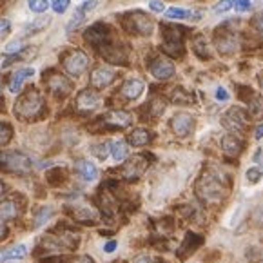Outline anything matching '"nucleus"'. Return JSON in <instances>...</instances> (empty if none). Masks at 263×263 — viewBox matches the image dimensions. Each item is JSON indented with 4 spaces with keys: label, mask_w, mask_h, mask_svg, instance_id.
<instances>
[{
    "label": "nucleus",
    "mask_w": 263,
    "mask_h": 263,
    "mask_svg": "<svg viewBox=\"0 0 263 263\" xmlns=\"http://www.w3.org/2000/svg\"><path fill=\"white\" fill-rule=\"evenodd\" d=\"M97 4H98L97 0H85V2H82V4H80V9H82V11H85V13H89L91 9L97 8Z\"/></svg>",
    "instance_id": "3c124183"
},
{
    "label": "nucleus",
    "mask_w": 263,
    "mask_h": 263,
    "mask_svg": "<svg viewBox=\"0 0 263 263\" xmlns=\"http://www.w3.org/2000/svg\"><path fill=\"white\" fill-rule=\"evenodd\" d=\"M0 169L13 174H29L31 173V160L24 153L4 151L0 153Z\"/></svg>",
    "instance_id": "20e7f679"
},
{
    "label": "nucleus",
    "mask_w": 263,
    "mask_h": 263,
    "mask_svg": "<svg viewBox=\"0 0 263 263\" xmlns=\"http://www.w3.org/2000/svg\"><path fill=\"white\" fill-rule=\"evenodd\" d=\"M193 51H194V54H198V57L203 58V60L211 58L209 40H205V36H203V35H196V36H194V40H193Z\"/></svg>",
    "instance_id": "bb28decb"
},
{
    "label": "nucleus",
    "mask_w": 263,
    "mask_h": 263,
    "mask_svg": "<svg viewBox=\"0 0 263 263\" xmlns=\"http://www.w3.org/2000/svg\"><path fill=\"white\" fill-rule=\"evenodd\" d=\"M47 180L51 183H54V185H58V183H62L66 180V173H64V169H53L47 174Z\"/></svg>",
    "instance_id": "58836bf2"
},
{
    "label": "nucleus",
    "mask_w": 263,
    "mask_h": 263,
    "mask_svg": "<svg viewBox=\"0 0 263 263\" xmlns=\"http://www.w3.org/2000/svg\"><path fill=\"white\" fill-rule=\"evenodd\" d=\"M213 42L220 54H234L238 49V35L232 27H229V22L220 24V27L214 31Z\"/></svg>",
    "instance_id": "39448f33"
},
{
    "label": "nucleus",
    "mask_w": 263,
    "mask_h": 263,
    "mask_svg": "<svg viewBox=\"0 0 263 263\" xmlns=\"http://www.w3.org/2000/svg\"><path fill=\"white\" fill-rule=\"evenodd\" d=\"M147 165H149V162H147V158H145V155H136V156H133V158H129L127 162H125V165L122 167V176H124L125 180H129V182H135V180H138L140 176L145 173Z\"/></svg>",
    "instance_id": "0eeeda50"
},
{
    "label": "nucleus",
    "mask_w": 263,
    "mask_h": 263,
    "mask_svg": "<svg viewBox=\"0 0 263 263\" xmlns=\"http://www.w3.org/2000/svg\"><path fill=\"white\" fill-rule=\"evenodd\" d=\"M252 8V2L251 0H234V9L238 13H245Z\"/></svg>",
    "instance_id": "37998d69"
},
{
    "label": "nucleus",
    "mask_w": 263,
    "mask_h": 263,
    "mask_svg": "<svg viewBox=\"0 0 263 263\" xmlns=\"http://www.w3.org/2000/svg\"><path fill=\"white\" fill-rule=\"evenodd\" d=\"M127 140L131 145H135V147H143V145H147V143L153 140V135L147 131V129L136 127L135 131H131V135H129Z\"/></svg>",
    "instance_id": "4be33fe9"
},
{
    "label": "nucleus",
    "mask_w": 263,
    "mask_h": 263,
    "mask_svg": "<svg viewBox=\"0 0 263 263\" xmlns=\"http://www.w3.org/2000/svg\"><path fill=\"white\" fill-rule=\"evenodd\" d=\"M102 53V57L111 64H116V66H124L127 64V54L122 47L118 46H111V44H104V46L98 47Z\"/></svg>",
    "instance_id": "f3484780"
},
{
    "label": "nucleus",
    "mask_w": 263,
    "mask_h": 263,
    "mask_svg": "<svg viewBox=\"0 0 263 263\" xmlns=\"http://www.w3.org/2000/svg\"><path fill=\"white\" fill-rule=\"evenodd\" d=\"M97 203H98V209H100L105 216H111L116 209L115 196H112L111 191H107V187H102L100 193L97 194Z\"/></svg>",
    "instance_id": "aec40b11"
},
{
    "label": "nucleus",
    "mask_w": 263,
    "mask_h": 263,
    "mask_svg": "<svg viewBox=\"0 0 263 263\" xmlns=\"http://www.w3.org/2000/svg\"><path fill=\"white\" fill-rule=\"evenodd\" d=\"M13 138V127L6 122H0V145H6Z\"/></svg>",
    "instance_id": "c9c22d12"
},
{
    "label": "nucleus",
    "mask_w": 263,
    "mask_h": 263,
    "mask_svg": "<svg viewBox=\"0 0 263 263\" xmlns=\"http://www.w3.org/2000/svg\"><path fill=\"white\" fill-rule=\"evenodd\" d=\"M93 153H95V156H97V158L105 160V158H107V155H109V143H100V145H95Z\"/></svg>",
    "instance_id": "79ce46f5"
},
{
    "label": "nucleus",
    "mask_w": 263,
    "mask_h": 263,
    "mask_svg": "<svg viewBox=\"0 0 263 263\" xmlns=\"http://www.w3.org/2000/svg\"><path fill=\"white\" fill-rule=\"evenodd\" d=\"M47 85H49L51 93L57 95V97H67L71 93V89H73L71 82L64 74H58V73H53L47 78Z\"/></svg>",
    "instance_id": "dca6fc26"
},
{
    "label": "nucleus",
    "mask_w": 263,
    "mask_h": 263,
    "mask_svg": "<svg viewBox=\"0 0 263 263\" xmlns=\"http://www.w3.org/2000/svg\"><path fill=\"white\" fill-rule=\"evenodd\" d=\"M64 263H95V261L91 256H74V258L67 259V261H64Z\"/></svg>",
    "instance_id": "8fccbe9b"
},
{
    "label": "nucleus",
    "mask_w": 263,
    "mask_h": 263,
    "mask_svg": "<svg viewBox=\"0 0 263 263\" xmlns=\"http://www.w3.org/2000/svg\"><path fill=\"white\" fill-rule=\"evenodd\" d=\"M46 24H49V16H42V18H39V20H35V22H31L29 26H26L24 27V33H35V31H39V29H42V27H46Z\"/></svg>",
    "instance_id": "e433bc0d"
},
{
    "label": "nucleus",
    "mask_w": 263,
    "mask_h": 263,
    "mask_svg": "<svg viewBox=\"0 0 263 263\" xmlns=\"http://www.w3.org/2000/svg\"><path fill=\"white\" fill-rule=\"evenodd\" d=\"M143 89H145L143 80H140V78H129V80L124 82L120 93H122V97L127 98V100H136V98L142 97Z\"/></svg>",
    "instance_id": "6ab92c4d"
},
{
    "label": "nucleus",
    "mask_w": 263,
    "mask_h": 263,
    "mask_svg": "<svg viewBox=\"0 0 263 263\" xmlns=\"http://www.w3.org/2000/svg\"><path fill=\"white\" fill-rule=\"evenodd\" d=\"M173 102L174 104H193V97H191L185 89L178 87V89L173 93Z\"/></svg>",
    "instance_id": "473e14b6"
},
{
    "label": "nucleus",
    "mask_w": 263,
    "mask_h": 263,
    "mask_svg": "<svg viewBox=\"0 0 263 263\" xmlns=\"http://www.w3.org/2000/svg\"><path fill=\"white\" fill-rule=\"evenodd\" d=\"M115 249H116V241H115V240L107 241V243L104 245V251H105V252H112Z\"/></svg>",
    "instance_id": "5fc2aeb1"
},
{
    "label": "nucleus",
    "mask_w": 263,
    "mask_h": 263,
    "mask_svg": "<svg viewBox=\"0 0 263 263\" xmlns=\"http://www.w3.org/2000/svg\"><path fill=\"white\" fill-rule=\"evenodd\" d=\"M26 254H27L26 245H13V247H9L8 251L0 252V261H2V263L15 261V259L26 258Z\"/></svg>",
    "instance_id": "393cba45"
},
{
    "label": "nucleus",
    "mask_w": 263,
    "mask_h": 263,
    "mask_svg": "<svg viewBox=\"0 0 263 263\" xmlns=\"http://www.w3.org/2000/svg\"><path fill=\"white\" fill-rule=\"evenodd\" d=\"M44 107H46V102H44L42 95L39 91L31 89L29 93L18 98V102L15 105V115L18 116L20 120H35L44 111Z\"/></svg>",
    "instance_id": "f03ea898"
},
{
    "label": "nucleus",
    "mask_w": 263,
    "mask_h": 263,
    "mask_svg": "<svg viewBox=\"0 0 263 263\" xmlns=\"http://www.w3.org/2000/svg\"><path fill=\"white\" fill-rule=\"evenodd\" d=\"M71 216L77 221H95L98 218V214H97V211L91 209V207H73Z\"/></svg>",
    "instance_id": "cd10ccee"
},
{
    "label": "nucleus",
    "mask_w": 263,
    "mask_h": 263,
    "mask_svg": "<svg viewBox=\"0 0 263 263\" xmlns=\"http://www.w3.org/2000/svg\"><path fill=\"white\" fill-rule=\"evenodd\" d=\"M122 20H124V27L129 33H133V35L147 36V35H151L153 29H155V22H153V18L147 15V13L140 11V9L138 11L125 13Z\"/></svg>",
    "instance_id": "7ed1b4c3"
},
{
    "label": "nucleus",
    "mask_w": 263,
    "mask_h": 263,
    "mask_svg": "<svg viewBox=\"0 0 263 263\" xmlns=\"http://www.w3.org/2000/svg\"><path fill=\"white\" fill-rule=\"evenodd\" d=\"M89 66V58L84 51H73L71 54H67L64 58V69L67 71L73 77H80L85 69Z\"/></svg>",
    "instance_id": "6e6552de"
},
{
    "label": "nucleus",
    "mask_w": 263,
    "mask_h": 263,
    "mask_svg": "<svg viewBox=\"0 0 263 263\" xmlns=\"http://www.w3.org/2000/svg\"><path fill=\"white\" fill-rule=\"evenodd\" d=\"M53 214H54L53 207H42V209H39V211H36V214H35V220H33V227L40 229L42 225H46L47 221L53 218Z\"/></svg>",
    "instance_id": "c85d7f7f"
},
{
    "label": "nucleus",
    "mask_w": 263,
    "mask_h": 263,
    "mask_svg": "<svg viewBox=\"0 0 263 263\" xmlns=\"http://www.w3.org/2000/svg\"><path fill=\"white\" fill-rule=\"evenodd\" d=\"M74 169H77V174L84 182H95L98 178L97 165L93 162H89V160H78Z\"/></svg>",
    "instance_id": "412c9836"
},
{
    "label": "nucleus",
    "mask_w": 263,
    "mask_h": 263,
    "mask_svg": "<svg viewBox=\"0 0 263 263\" xmlns=\"http://www.w3.org/2000/svg\"><path fill=\"white\" fill-rule=\"evenodd\" d=\"M169 125L174 135L180 136V138H185L194 129V116L189 115V112H176V115L171 118Z\"/></svg>",
    "instance_id": "1a4fd4ad"
},
{
    "label": "nucleus",
    "mask_w": 263,
    "mask_h": 263,
    "mask_svg": "<svg viewBox=\"0 0 263 263\" xmlns=\"http://www.w3.org/2000/svg\"><path fill=\"white\" fill-rule=\"evenodd\" d=\"M133 263H162V261L156 259V258H153V256L142 254V256H136V258L133 259Z\"/></svg>",
    "instance_id": "09e8293b"
},
{
    "label": "nucleus",
    "mask_w": 263,
    "mask_h": 263,
    "mask_svg": "<svg viewBox=\"0 0 263 263\" xmlns=\"http://www.w3.org/2000/svg\"><path fill=\"white\" fill-rule=\"evenodd\" d=\"M149 9H151L153 13H163L165 11V4H163L162 0H151V2H149Z\"/></svg>",
    "instance_id": "49530a36"
},
{
    "label": "nucleus",
    "mask_w": 263,
    "mask_h": 263,
    "mask_svg": "<svg viewBox=\"0 0 263 263\" xmlns=\"http://www.w3.org/2000/svg\"><path fill=\"white\" fill-rule=\"evenodd\" d=\"M256 214H261V218H254V221L258 225H263V207H258V209H256Z\"/></svg>",
    "instance_id": "4d7b16f0"
},
{
    "label": "nucleus",
    "mask_w": 263,
    "mask_h": 263,
    "mask_svg": "<svg viewBox=\"0 0 263 263\" xmlns=\"http://www.w3.org/2000/svg\"><path fill=\"white\" fill-rule=\"evenodd\" d=\"M24 44L20 42V40H15V42H9L8 46H6V53H11V54H18L20 51H22Z\"/></svg>",
    "instance_id": "c03bdc74"
},
{
    "label": "nucleus",
    "mask_w": 263,
    "mask_h": 263,
    "mask_svg": "<svg viewBox=\"0 0 263 263\" xmlns=\"http://www.w3.org/2000/svg\"><path fill=\"white\" fill-rule=\"evenodd\" d=\"M252 26H254L256 31L263 36V13H258V15L254 16V20H252Z\"/></svg>",
    "instance_id": "de8ad7c7"
},
{
    "label": "nucleus",
    "mask_w": 263,
    "mask_h": 263,
    "mask_svg": "<svg viewBox=\"0 0 263 263\" xmlns=\"http://www.w3.org/2000/svg\"><path fill=\"white\" fill-rule=\"evenodd\" d=\"M234 8V0H218L216 4L213 6L214 15H221V13H227Z\"/></svg>",
    "instance_id": "72a5a7b5"
},
{
    "label": "nucleus",
    "mask_w": 263,
    "mask_h": 263,
    "mask_svg": "<svg viewBox=\"0 0 263 263\" xmlns=\"http://www.w3.org/2000/svg\"><path fill=\"white\" fill-rule=\"evenodd\" d=\"M33 74H35L33 67H27V69H20V71H16V73H13L11 80H9V91H11V93H18L24 80H26L27 77H33Z\"/></svg>",
    "instance_id": "5701e85b"
},
{
    "label": "nucleus",
    "mask_w": 263,
    "mask_h": 263,
    "mask_svg": "<svg viewBox=\"0 0 263 263\" xmlns=\"http://www.w3.org/2000/svg\"><path fill=\"white\" fill-rule=\"evenodd\" d=\"M85 15H87V13H85V11H82V9L78 8L77 11H74L73 18H71L69 22H67V27H66V31H67V33H71V31H74V29H78V27H80L82 24H84V20H85Z\"/></svg>",
    "instance_id": "2f4dec72"
},
{
    "label": "nucleus",
    "mask_w": 263,
    "mask_h": 263,
    "mask_svg": "<svg viewBox=\"0 0 263 263\" xmlns=\"http://www.w3.org/2000/svg\"><path fill=\"white\" fill-rule=\"evenodd\" d=\"M11 31V22L8 18H0V39H4Z\"/></svg>",
    "instance_id": "a18cd8bd"
},
{
    "label": "nucleus",
    "mask_w": 263,
    "mask_h": 263,
    "mask_svg": "<svg viewBox=\"0 0 263 263\" xmlns=\"http://www.w3.org/2000/svg\"><path fill=\"white\" fill-rule=\"evenodd\" d=\"M18 216V205L15 200H6L0 203V220L11 221Z\"/></svg>",
    "instance_id": "a878e982"
},
{
    "label": "nucleus",
    "mask_w": 263,
    "mask_h": 263,
    "mask_svg": "<svg viewBox=\"0 0 263 263\" xmlns=\"http://www.w3.org/2000/svg\"><path fill=\"white\" fill-rule=\"evenodd\" d=\"M216 100L218 102H227L229 100L227 89H223V87H218V89H216Z\"/></svg>",
    "instance_id": "603ef678"
},
{
    "label": "nucleus",
    "mask_w": 263,
    "mask_h": 263,
    "mask_svg": "<svg viewBox=\"0 0 263 263\" xmlns=\"http://www.w3.org/2000/svg\"><path fill=\"white\" fill-rule=\"evenodd\" d=\"M165 16L171 20H187V18H193L189 9H183V8H169L165 9Z\"/></svg>",
    "instance_id": "c756f323"
},
{
    "label": "nucleus",
    "mask_w": 263,
    "mask_h": 263,
    "mask_svg": "<svg viewBox=\"0 0 263 263\" xmlns=\"http://www.w3.org/2000/svg\"><path fill=\"white\" fill-rule=\"evenodd\" d=\"M198 198H200L203 203L207 205H213V203H221L227 196V187L223 185L221 178L214 173H203L200 176V180L194 185Z\"/></svg>",
    "instance_id": "f257e3e1"
},
{
    "label": "nucleus",
    "mask_w": 263,
    "mask_h": 263,
    "mask_svg": "<svg viewBox=\"0 0 263 263\" xmlns=\"http://www.w3.org/2000/svg\"><path fill=\"white\" fill-rule=\"evenodd\" d=\"M220 145H221V151H223L227 156H231V158L240 156L241 151L245 149V142L236 135V133H227V135L221 136Z\"/></svg>",
    "instance_id": "9d476101"
},
{
    "label": "nucleus",
    "mask_w": 263,
    "mask_h": 263,
    "mask_svg": "<svg viewBox=\"0 0 263 263\" xmlns=\"http://www.w3.org/2000/svg\"><path fill=\"white\" fill-rule=\"evenodd\" d=\"M69 0H53L51 2V6H53L54 13H58V15H62V13L67 11V8H69Z\"/></svg>",
    "instance_id": "a19ab883"
},
{
    "label": "nucleus",
    "mask_w": 263,
    "mask_h": 263,
    "mask_svg": "<svg viewBox=\"0 0 263 263\" xmlns=\"http://www.w3.org/2000/svg\"><path fill=\"white\" fill-rule=\"evenodd\" d=\"M0 89H2V84H0Z\"/></svg>",
    "instance_id": "052dcab7"
},
{
    "label": "nucleus",
    "mask_w": 263,
    "mask_h": 263,
    "mask_svg": "<svg viewBox=\"0 0 263 263\" xmlns=\"http://www.w3.org/2000/svg\"><path fill=\"white\" fill-rule=\"evenodd\" d=\"M221 125L229 133H243L249 125V115L243 107H231L223 116H221Z\"/></svg>",
    "instance_id": "423d86ee"
},
{
    "label": "nucleus",
    "mask_w": 263,
    "mask_h": 263,
    "mask_svg": "<svg viewBox=\"0 0 263 263\" xmlns=\"http://www.w3.org/2000/svg\"><path fill=\"white\" fill-rule=\"evenodd\" d=\"M8 234H9L8 227H6V223H2V220H0V241L6 240V238H8Z\"/></svg>",
    "instance_id": "864d4df0"
},
{
    "label": "nucleus",
    "mask_w": 263,
    "mask_h": 263,
    "mask_svg": "<svg viewBox=\"0 0 263 263\" xmlns=\"http://www.w3.org/2000/svg\"><path fill=\"white\" fill-rule=\"evenodd\" d=\"M201 245H203V238H201L200 234L187 232L185 238H183V241H182V245H180V249H178V258H182V259L189 258V256L193 254L196 249H200Z\"/></svg>",
    "instance_id": "a211bd4d"
},
{
    "label": "nucleus",
    "mask_w": 263,
    "mask_h": 263,
    "mask_svg": "<svg viewBox=\"0 0 263 263\" xmlns=\"http://www.w3.org/2000/svg\"><path fill=\"white\" fill-rule=\"evenodd\" d=\"M84 36H85V40H87V42L97 44V46L100 47V46H104V44H107L109 27L105 26V24H102V22H97L84 33Z\"/></svg>",
    "instance_id": "2eb2a0df"
},
{
    "label": "nucleus",
    "mask_w": 263,
    "mask_h": 263,
    "mask_svg": "<svg viewBox=\"0 0 263 263\" xmlns=\"http://www.w3.org/2000/svg\"><path fill=\"white\" fill-rule=\"evenodd\" d=\"M109 155L112 156L115 162H124L127 158V143L122 142V140H115V142H109Z\"/></svg>",
    "instance_id": "b1692460"
},
{
    "label": "nucleus",
    "mask_w": 263,
    "mask_h": 263,
    "mask_svg": "<svg viewBox=\"0 0 263 263\" xmlns=\"http://www.w3.org/2000/svg\"><path fill=\"white\" fill-rule=\"evenodd\" d=\"M4 194H6V185H4V182L0 180V200L4 198Z\"/></svg>",
    "instance_id": "13d9d810"
},
{
    "label": "nucleus",
    "mask_w": 263,
    "mask_h": 263,
    "mask_svg": "<svg viewBox=\"0 0 263 263\" xmlns=\"http://www.w3.org/2000/svg\"><path fill=\"white\" fill-rule=\"evenodd\" d=\"M162 49H163V53L169 54V57L178 58L183 54V42H163Z\"/></svg>",
    "instance_id": "7c9ffc66"
},
{
    "label": "nucleus",
    "mask_w": 263,
    "mask_h": 263,
    "mask_svg": "<svg viewBox=\"0 0 263 263\" xmlns=\"http://www.w3.org/2000/svg\"><path fill=\"white\" fill-rule=\"evenodd\" d=\"M259 85H261V93H263V77L259 78Z\"/></svg>",
    "instance_id": "bf43d9fd"
},
{
    "label": "nucleus",
    "mask_w": 263,
    "mask_h": 263,
    "mask_svg": "<svg viewBox=\"0 0 263 263\" xmlns=\"http://www.w3.org/2000/svg\"><path fill=\"white\" fill-rule=\"evenodd\" d=\"M254 138H256V140H261V138H263V122L258 125V127H256V131H254Z\"/></svg>",
    "instance_id": "6e6d98bb"
},
{
    "label": "nucleus",
    "mask_w": 263,
    "mask_h": 263,
    "mask_svg": "<svg viewBox=\"0 0 263 263\" xmlns=\"http://www.w3.org/2000/svg\"><path fill=\"white\" fill-rule=\"evenodd\" d=\"M245 176H247V180L251 183H258L259 180L263 178V167H258V165L249 167L247 173H245Z\"/></svg>",
    "instance_id": "f704fd0d"
},
{
    "label": "nucleus",
    "mask_w": 263,
    "mask_h": 263,
    "mask_svg": "<svg viewBox=\"0 0 263 263\" xmlns=\"http://www.w3.org/2000/svg\"><path fill=\"white\" fill-rule=\"evenodd\" d=\"M100 95L97 93V91L93 89H84L78 93L77 97V109L78 111H95V109L100 105Z\"/></svg>",
    "instance_id": "ddd939ff"
},
{
    "label": "nucleus",
    "mask_w": 263,
    "mask_h": 263,
    "mask_svg": "<svg viewBox=\"0 0 263 263\" xmlns=\"http://www.w3.org/2000/svg\"><path fill=\"white\" fill-rule=\"evenodd\" d=\"M47 6H49L47 0H29V9H31L33 13H40V15H42L47 9Z\"/></svg>",
    "instance_id": "ea45409f"
},
{
    "label": "nucleus",
    "mask_w": 263,
    "mask_h": 263,
    "mask_svg": "<svg viewBox=\"0 0 263 263\" xmlns=\"http://www.w3.org/2000/svg\"><path fill=\"white\" fill-rule=\"evenodd\" d=\"M151 115L153 116H160L163 111H165V100H162V98H155V100H151Z\"/></svg>",
    "instance_id": "4c0bfd02"
},
{
    "label": "nucleus",
    "mask_w": 263,
    "mask_h": 263,
    "mask_svg": "<svg viewBox=\"0 0 263 263\" xmlns=\"http://www.w3.org/2000/svg\"><path fill=\"white\" fill-rule=\"evenodd\" d=\"M115 78H116L115 69H111V67H97L91 73V85H93L95 89H104V87L112 84Z\"/></svg>",
    "instance_id": "4468645a"
},
{
    "label": "nucleus",
    "mask_w": 263,
    "mask_h": 263,
    "mask_svg": "<svg viewBox=\"0 0 263 263\" xmlns=\"http://www.w3.org/2000/svg\"><path fill=\"white\" fill-rule=\"evenodd\" d=\"M102 122H104L107 127L112 129H125L131 125L133 116L127 111H122V109H116V111H109L102 116Z\"/></svg>",
    "instance_id": "9b49d317"
},
{
    "label": "nucleus",
    "mask_w": 263,
    "mask_h": 263,
    "mask_svg": "<svg viewBox=\"0 0 263 263\" xmlns=\"http://www.w3.org/2000/svg\"><path fill=\"white\" fill-rule=\"evenodd\" d=\"M149 71H151L153 77L158 78V80H167V78H171L174 74V64L171 62L169 58L158 57L149 64Z\"/></svg>",
    "instance_id": "f8f14e48"
}]
</instances>
